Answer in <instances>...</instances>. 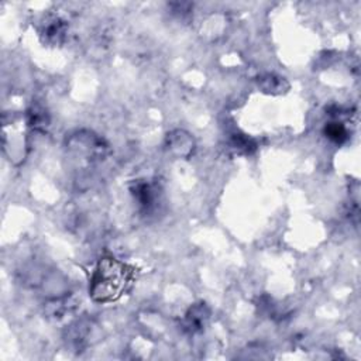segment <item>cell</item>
<instances>
[{"label": "cell", "instance_id": "obj_1", "mask_svg": "<svg viewBox=\"0 0 361 361\" xmlns=\"http://www.w3.org/2000/svg\"><path fill=\"white\" fill-rule=\"evenodd\" d=\"M121 269L123 268H118V265L113 261H109L100 265L97 276L93 281L94 285L100 283L102 286L94 290V293H100V299L114 298L117 295L123 283V275L120 272Z\"/></svg>", "mask_w": 361, "mask_h": 361}]
</instances>
